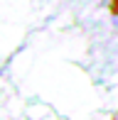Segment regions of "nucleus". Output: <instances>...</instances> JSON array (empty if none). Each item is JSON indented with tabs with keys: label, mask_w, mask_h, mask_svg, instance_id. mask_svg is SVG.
Returning a JSON list of instances; mask_svg holds the SVG:
<instances>
[{
	"label": "nucleus",
	"mask_w": 118,
	"mask_h": 120,
	"mask_svg": "<svg viewBox=\"0 0 118 120\" xmlns=\"http://www.w3.org/2000/svg\"><path fill=\"white\" fill-rule=\"evenodd\" d=\"M113 12L118 15V0H113Z\"/></svg>",
	"instance_id": "obj_1"
}]
</instances>
